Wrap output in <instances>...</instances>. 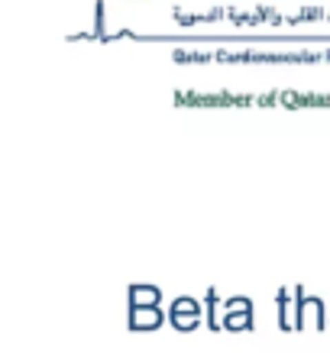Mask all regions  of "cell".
Returning <instances> with one entry per match:
<instances>
[{"mask_svg": "<svg viewBox=\"0 0 330 353\" xmlns=\"http://www.w3.org/2000/svg\"><path fill=\"white\" fill-rule=\"evenodd\" d=\"M204 318V311L201 305L194 299H188V295H181V299L172 301V308H169V324L175 327V331H194L198 324H201Z\"/></svg>", "mask_w": 330, "mask_h": 353, "instance_id": "6da1fadb", "label": "cell"}, {"mask_svg": "<svg viewBox=\"0 0 330 353\" xmlns=\"http://www.w3.org/2000/svg\"><path fill=\"white\" fill-rule=\"evenodd\" d=\"M169 314H162L159 308H130V331H152V327H159Z\"/></svg>", "mask_w": 330, "mask_h": 353, "instance_id": "7a4b0ae2", "label": "cell"}, {"mask_svg": "<svg viewBox=\"0 0 330 353\" xmlns=\"http://www.w3.org/2000/svg\"><path fill=\"white\" fill-rule=\"evenodd\" d=\"M162 292L156 285H130V308H159Z\"/></svg>", "mask_w": 330, "mask_h": 353, "instance_id": "3957f363", "label": "cell"}, {"mask_svg": "<svg viewBox=\"0 0 330 353\" xmlns=\"http://www.w3.org/2000/svg\"><path fill=\"white\" fill-rule=\"evenodd\" d=\"M291 295H295V292H285V289H278V295H276V301H278V327H282V331H298V327H295Z\"/></svg>", "mask_w": 330, "mask_h": 353, "instance_id": "277c9868", "label": "cell"}, {"mask_svg": "<svg viewBox=\"0 0 330 353\" xmlns=\"http://www.w3.org/2000/svg\"><path fill=\"white\" fill-rule=\"evenodd\" d=\"M227 331H249L253 327V311H224V321H220Z\"/></svg>", "mask_w": 330, "mask_h": 353, "instance_id": "5b68a950", "label": "cell"}]
</instances>
